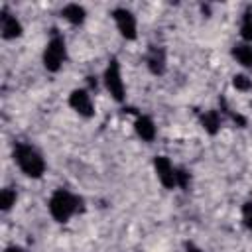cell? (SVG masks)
Returning <instances> with one entry per match:
<instances>
[{
  "label": "cell",
  "mask_w": 252,
  "mask_h": 252,
  "mask_svg": "<svg viewBox=\"0 0 252 252\" xmlns=\"http://www.w3.org/2000/svg\"><path fill=\"white\" fill-rule=\"evenodd\" d=\"M240 39L244 43H252V8L248 6L240 18Z\"/></svg>",
  "instance_id": "5bb4252c"
},
{
  "label": "cell",
  "mask_w": 252,
  "mask_h": 252,
  "mask_svg": "<svg viewBox=\"0 0 252 252\" xmlns=\"http://www.w3.org/2000/svg\"><path fill=\"white\" fill-rule=\"evenodd\" d=\"M199 122L203 126V130L211 136H215L219 130H220V124H222V112L217 110V108H209V110H203L201 116H199Z\"/></svg>",
  "instance_id": "30bf717a"
},
{
  "label": "cell",
  "mask_w": 252,
  "mask_h": 252,
  "mask_svg": "<svg viewBox=\"0 0 252 252\" xmlns=\"http://www.w3.org/2000/svg\"><path fill=\"white\" fill-rule=\"evenodd\" d=\"M179 169L181 167L173 165V161L167 156H156L154 158L156 177L165 189H179Z\"/></svg>",
  "instance_id": "8992f818"
},
{
  "label": "cell",
  "mask_w": 252,
  "mask_h": 252,
  "mask_svg": "<svg viewBox=\"0 0 252 252\" xmlns=\"http://www.w3.org/2000/svg\"><path fill=\"white\" fill-rule=\"evenodd\" d=\"M81 209H83V199L77 193H73L69 189H63V187L53 189V193L47 199L49 217L59 224L69 222Z\"/></svg>",
  "instance_id": "7a4b0ae2"
},
{
  "label": "cell",
  "mask_w": 252,
  "mask_h": 252,
  "mask_svg": "<svg viewBox=\"0 0 252 252\" xmlns=\"http://www.w3.org/2000/svg\"><path fill=\"white\" fill-rule=\"evenodd\" d=\"M4 252H26V250L22 246H18V244H10V246L4 248Z\"/></svg>",
  "instance_id": "d6986e66"
},
{
  "label": "cell",
  "mask_w": 252,
  "mask_h": 252,
  "mask_svg": "<svg viewBox=\"0 0 252 252\" xmlns=\"http://www.w3.org/2000/svg\"><path fill=\"white\" fill-rule=\"evenodd\" d=\"M146 63H148L150 73H154V75H161V73L165 71V63H167V59H165V51H163L161 47H150L148 57H146Z\"/></svg>",
  "instance_id": "4fadbf2b"
},
{
  "label": "cell",
  "mask_w": 252,
  "mask_h": 252,
  "mask_svg": "<svg viewBox=\"0 0 252 252\" xmlns=\"http://www.w3.org/2000/svg\"><path fill=\"white\" fill-rule=\"evenodd\" d=\"M16 201H18V193H16V189H12V187H4V189L0 191V209H2L4 213H8V211L16 205Z\"/></svg>",
  "instance_id": "9a60e30c"
},
{
  "label": "cell",
  "mask_w": 252,
  "mask_h": 252,
  "mask_svg": "<svg viewBox=\"0 0 252 252\" xmlns=\"http://www.w3.org/2000/svg\"><path fill=\"white\" fill-rule=\"evenodd\" d=\"M232 87L240 93H248V91H252V77L246 73H238L232 77Z\"/></svg>",
  "instance_id": "2e32d148"
},
{
  "label": "cell",
  "mask_w": 252,
  "mask_h": 252,
  "mask_svg": "<svg viewBox=\"0 0 252 252\" xmlns=\"http://www.w3.org/2000/svg\"><path fill=\"white\" fill-rule=\"evenodd\" d=\"M230 55L244 71H252V43H244V41L234 43Z\"/></svg>",
  "instance_id": "8fae6325"
},
{
  "label": "cell",
  "mask_w": 252,
  "mask_h": 252,
  "mask_svg": "<svg viewBox=\"0 0 252 252\" xmlns=\"http://www.w3.org/2000/svg\"><path fill=\"white\" fill-rule=\"evenodd\" d=\"M102 87L116 102L126 100V83L122 79V67H120L118 59H114V57L106 63V67L102 71Z\"/></svg>",
  "instance_id": "277c9868"
},
{
  "label": "cell",
  "mask_w": 252,
  "mask_h": 252,
  "mask_svg": "<svg viewBox=\"0 0 252 252\" xmlns=\"http://www.w3.org/2000/svg\"><path fill=\"white\" fill-rule=\"evenodd\" d=\"M110 18H112L114 28L120 33V37H124L126 41H134L138 37V18L134 16L132 10L118 6L110 12Z\"/></svg>",
  "instance_id": "5b68a950"
},
{
  "label": "cell",
  "mask_w": 252,
  "mask_h": 252,
  "mask_svg": "<svg viewBox=\"0 0 252 252\" xmlns=\"http://www.w3.org/2000/svg\"><path fill=\"white\" fill-rule=\"evenodd\" d=\"M134 132H136V136H138L142 142L152 144V142L156 140V136H158V126H156V122H154L150 116L138 114L136 120H134Z\"/></svg>",
  "instance_id": "9c48e42d"
},
{
  "label": "cell",
  "mask_w": 252,
  "mask_h": 252,
  "mask_svg": "<svg viewBox=\"0 0 252 252\" xmlns=\"http://www.w3.org/2000/svg\"><path fill=\"white\" fill-rule=\"evenodd\" d=\"M65 61H67V41L57 30H53L49 39H47V43H45V47H43L41 63H43L45 71L57 73V71L63 69Z\"/></svg>",
  "instance_id": "3957f363"
},
{
  "label": "cell",
  "mask_w": 252,
  "mask_h": 252,
  "mask_svg": "<svg viewBox=\"0 0 252 252\" xmlns=\"http://www.w3.org/2000/svg\"><path fill=\"white\" fill-rule=\"evenodd\" d=\"M24 33V26L20 22V18L12 12H8V8H2L0 12V35L8 41L18 39Z\"/></svg>",
  "instance_id": "ba28073f"
},
{
  "label": "cell",
  "mask_w": 252,
  "mask_h": 252,
  "mask_svg": "<svg viewBox=\"0 0 252 252\" xmlns=\"http://www.w3.org/2000/svg\"><path fill=\"white\" fill-rule=\"evenodd\" d=\"M61 18L71 26H81L87 20V10L77 2H69L61 8Z\"/></svg>",
  "instance_id": "7c38bea8"
},
{
  "label": "cell",
  "mask_w": 252,
  "mask_h": 252,
  "mask_svg": "<svg viewBox=\"0 0 252 252\" xmlns=\"http://www.w3.org/2000/svg\"><path fill=\"white\" fill-rule=\"evenodd\" d=\"M185 252H203V250L193 242H185Z\"/></svg>",
  "instance_id": "ac0fdd59"
},
{
  "label": "cell",
  "mask_w": 252,
  "mask_h": 252,
  "mask_svg": "<svg viewBox=\"0 0 252 252\" xmlns=\"http://www.w3.org/2000/svg\"><path fill=\"white\" fill-rule=\"evenodd\" d=\"M242 224L246 226L248 232H252V201H246L242 205Z\"/></svg>",
  "instance_id": "e0dca14e"
},
{
  "label": "cell",
  "mask_w": 252,
  "mask_h": 252,
  "mask_svg": "<svg viewBox=\"0 0 252 252\" xmlns=\"http://www.w3.org/2000/svg\"><path fill=\"white\" fill-rule=\"evenodd\" d=\"M12 158H14V163L18 165V169L30 179L43 177V173L47 169V161H45L43 154L30 142H16L14 150H12Z\"/></svg>",
  "instance_id": "6da1fadb"
},
{
  "label": "cell",
  "mask_w": 252,
  "mask_h": 252,
  "mask_svg": "<svg viewBox=\"0 0 252 252\" xmlns=\"http://www.w3.org/2000/svg\"><path fill=\"white\" fill-rule=\"evenodd\" d=\"M69 106L81 116V118H93L94 116V100H93V94L89 89L85 87H79V89H73L69 93Z\"/></svg>",
  "instance_id": "52a82bcc"
}]
</instances>
